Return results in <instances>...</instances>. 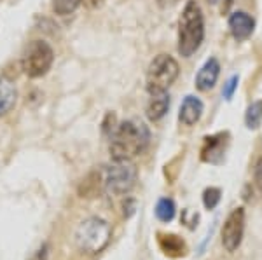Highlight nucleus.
<instances>
[{
    "label": "nucleus",
    "instance_id": "1",
    "mask_svg": "<svg viewBox=\"0 0 262 260\" xmlns=\"http://www.w3.org/2000/svg\"><path fill=\"white\" fill-rule=\"evenodd\" d=\"M150 133L149 128L140 121H124L111 135V156L114 161H122V159H133L140 156L143 150L149 147Z\"/></svg>",
    "mask_w": 262,
    "mask_h": 260
},
{
    "label": "nucleus",
    "instance_id": "2",
    "mask_svg": "<svg viewBox=\"0 0 262 260\" xmlns=\"http://www.w3.org/2000/svg\"><path fill=\"white\" fill-rule=\"evenodd\" d=\"M205 40V16L196 0H189L179 21V54L191 58Z\"/></svg>",
    "mask_w": 262,
    "mask_h": 260
},
{
    "label": "nucleus",
    "instance_id": "3",
    "mask_svg": "<svg viewBox=\"0 0 262 260\" xmlns=\"http://www.w3.org/2000/svg\"><path fill=\"white\" fill-rule=\"evenodd\" d=\"M112 238V229L107 220L100 217H90L82 220L75 230V245L84 253H100L108 245Z\"/></svg>",
    "mask_w": 262,
    "mask_h": 260
},
{
    "label": "nucleus",
    "instance_id": "4",
    "mask_svg": "<svg viewBox=\"0 0 262 260\" xmlns=\"http://www.w3.org/2000/svg\"><path fill=\"white\" fill-rule=\"evenodd\" d=\"M180 74L179 63L170 54H158L147 68V93H163L173 86Z\"/></svg>",
    "mask_w": 262,
    "mask_h": 260
},
{
    "label": "nucleus",
    "instance_id": "5",
    "mask_svg": "<svg viewBox=\"0 0 262 260\" xmlns=\"http://www.w3.org/2000/svg\"><path fill=\"white\" fill-rule=\"evenodd\" d=\"M137 178H138L137 166L129 159L114 161L111 166L105 168L103 187L107 191V194L121 198V196H126L133 191Z\"/></svg>",
    "mask_w": 262,
    "mask_h": 260
},
{
    "label": "nucleus",
    "instance_id": "6",
    "mask_svg": "<svg viewBox=\"0 0 262 260\" xmlns=\"http://www.w3.org/2000/svg\"><path fill=\"white\" fill-rule=\"evenodd\" d=\"M54 51L46 40H32L21 58V68L30 79H39L51 70Z\"/></svg>",
    "mask_w": 262,
    "mask_h": 260
},
{
    "label": "nucleus",
    "instance_id": "7",
    "mask_svg": "<svg viewBox=\"0 0 262 260\" xmlns=\"http://www.w3.org/2000/svg\"><path fill=\"white\" fill-rule=\"evenodd\" d=\"M245 234V209L236 208L229 213L222 227V245L227 251H236L243 241Z\"/></svg>",
    "mask_w": 262,
    "mask_h": 260
},
{
    "label": "nucleus",
    "instance_id": "8",
    "mask_svg": "<svg viewBox=\"0 0 262 260\" xmlns=\"http://www.w3.org/2000/svg\"><path fill=\"white\" fill-rule=\"evenodd\" d=\"M201 161L208 164H221L226 157L227 145H229V133H217L212 136L203 138Z\"/></svg>",
    "mask_w": 262,
    "mask_h": 260
},
{
    "label": "nucleus",
    "instance_id": "9",
    "mask_svg": "<svg viewBox=\"0 0 262 260\" xmlns=\"http://www.w3.org/2000/svg\"><path fill=\"white\" fill-rule=\"evenodd\" d=\"M229 30L236 40H247L255 30V19L245 11H234L227 19Z\"/></svg>",
    "mask_w": 262,
    "mask_h": 260
},
{
    "label": "nucleus",
    "instance_id": "10",
    "mask_svg": "<svg viewBox=\"0 0 262 260\" xmlns=\"http://www.w3.org/2000/svg\"><path fill=\"white\" fill-rule=\"evenodd\" d=\"M219 75H221V63L217 58H210L208 61L200 68V72L196 75V89L200 91H210L217 84Z\"/></svg>",
    "mask_w": 262,
    "mask_h": 260
},
{
    "label": "nucleus",
    "instance_id": "11",
    "mask_svg": "<svg viewBox=\"0 0 262 260\" xmlns=\"http://www.w3.org/2000/svg\"><path fill=\"white\" fill-rule=\"evenodd\" d=\"M203 110H205V105L198 96H185L184 102L180 105V112H179V121L184 126H194L198 121L201 119Z\"/></svg>",
    "mask_w": 262,
    "mask_h": 260
},
{
    "label": "nucleus",
    "instance_id": "12",
    "mask_svg": "<svg viewBox=\"0 0 262 260\" xmlns=\"http://www.w3.org/2000/svg\"><path fill=\"white\" fill-rule=\"evenodd\" d=\"M168 108H170V94H168V91L150 93V98L145 107V114L149 117V121L156 123V121H161L168 114Z\"/></svg>",
    "mask_w": 262,
    "mask_h": 260
},
{
    "label": "nucleus",
    "instance_id": "13",
    "mask_svg": "<svg viewBox=\"0 0 262 260\" xmlns=\"http://www.w3.org/2000/svg\"><path fill=\"white\" fill-rule=\"evenodd\" d=\"M158 245H159V248H161V251L164 255L173 257V258L184 257L185 251H187V245H185V241L182 240L180 236H177V234L159 232L158 234Z\"/></svg>",
    "mask_w": 262,
    "mask_h": 260
},
{
    "label": "nucleus",
    "instance_id": "14",
    "mask_svg": "<svg viewBox=\"0 0 262 260\" xmlns=\"http://www.w3.org/2000/svg\"><path fill=\"white\" fill-rule=\"evenodd\" d=\"M16 100H18V91H16L14 84L0 77V117L9 114L14 108Z\"/></svg>",
    "mask_w": 262,
    "mask_h": 260
},
{
    "label": "nucleus",
    "instance_id": "15",
    "mask_svg": "<svg viewBox=\"0 0 262 260\" xmlns=\"http://www.w3.org/2000/svg\"><path fill=\"white\" fill-rule=\"evenodd\" d=\"M175 213H177L175 201L170 198H161L158 201V204H156V217H158V220L171 222L175 219Z\"/></svg>",
    "mask_w": 262,
    "mask_h": 260
},
{
    "label": "nucleus",
    "instance_id": "16",
    "mask_svg": "<svg viewBox=\"0 0 262 260\" xmlns=\"http://www.w3.org/2000/svg\"><path fill=\"white\" fill-rule=\"evenodd\" d=\"M262 123V102H252L248 105L247 112H245V124L248 129H257Z\"/></svg>",
    "mask_w": 262,
    "mask_h": 260
},
{
    "label": "nucleus",
    "instance_id": "17",
    "mask_svg": "<svg viewBox=\"0 0 262 260\" xmlns=\"http://www.w3.org/2000/svg\"><path fill=\"white\" fill-rule=\"evenodd\" d=\"M81 2L82 0H53V11L58 16H69L81 6Z\"/></svg>",
    "mask_w": 262,
    "mask_h": 260
},
{
    "label": "nucleus",
    "instance_id": "18",
    "mask_svg": "<svg viewBox=\"0 0 262 260\" xmlns=\"http://www.w3.org/2000/svg\"><path fill=\"white\" fill-rule=\"evenodd\" d=\"M221 198H222L221 188L208 187L205 192H203V204H205L206 209H213V208H217L219 203H221Z\"/></svg>",
    "mask_w": 262,
    "mask_h": 260
},
{
    "label": "nucleus",
    "instance_id": "19",
    "mask_svg": "<svg viewBox=\"0 0 262 260\" xmlns=\"http://www.w3.org/2000/svg\"><path fill=\"white\" fill-rule=\"evenodd\" d=\"M238 82H239V77L238 75H232V77L224 84V89H222V96L229 102L232 98V94H234V91L238 89Z\"/></svg>",
    "mask_w": 262,
    "mask_h": 260
},
{
    "label": "nucleus",
    "instance_id": "20",
    "mask_svg": "<svg viewBox=\"0 0 262 260\" xmlns=\"http://www.w3.org/2000/svg\"><path fill=\"white\" fill-rule=\"evenodd\" d=\"M253 182H255L257 188L262 192V156L257 159L255 170H253Z\"/></svg>",
    "mask_w": 262,
    "mask_h": 260
},
{
    "label": "nucleus",
    "instance_id": "21",
    "mask_svg": "<svg viewBox=\"0 0 262 260\" xmlns=\"http://www.w3.org/2000/svg\"><path fill=\"white\" fill-rule=\"evenodd\" d=\"M103 2L105 0H86V6L91 7V9H96V7H100Z\"/></svg>",
    "mask_w": 262,
    "mask_h": 260
},
{
    "label": "nucleus",
    "instance_id": "22",
    "mask_svg": "<svg viewBox=\"0 0 262 260\" xmlns=\"http://www.w3.org/2000/svg\"><path fill=\"white\" fill-rule=\"evenodd\" d=\"M208 2H210V4H217L219 0H208Z\"/></svg>",
    "mask_w": 262,
    "mask_h": 260
}]
</instances>
